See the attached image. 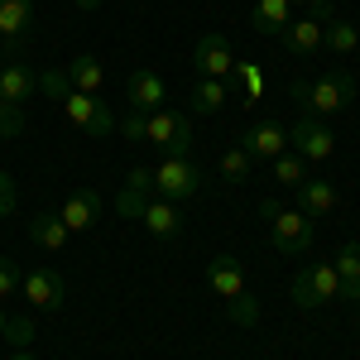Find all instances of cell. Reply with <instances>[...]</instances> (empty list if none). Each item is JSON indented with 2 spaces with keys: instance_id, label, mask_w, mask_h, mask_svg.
<instances>
[{
  "instance_id": "cell-1",
  "label": "cell",
  "mask_w": 360,
  "mask_h": 360,
  "mask_svg": "<svg viewBox=\"0 0 360 360\" xmlns=\"http://www.w3.org/2000/svg\"><path fill=\"white\" fill-rule=\"evenodd\" d=\"M356 96V82L351 72H327L317 82H293V101L303 106L307 115H341Z\"/></svg>"
},
{
  "instance_id": "cell-2",
  "label": "cell",
  "mask_w": 360,
  "mask_h": 360,
  "mask_svg": "<svg viewBox=\"0 0 360 360\" xmlns=\"http://www.w3.org/2000/svg\"><path fill=\"white\" fill-rule=\"evenodd\" d=\"M144 139L159 144L168 159H188V149H193V120L178 111H149L144 115Z\"/></svg>"
},
{
  "instance_id": "cell-3",
  "label": "cell",
  "mask_w": 360,
  "mask_h": 360,
  "mask_svg": "<svg viewBox=\"0 0 360 360\" xmlns=\"http://www.w3.org/2000/svg\"><path fill=\"white\" fill-rule=\"evenodd\" d=\"M63 115L82 130V135H91V139H106L115 130V115H111V106L101 101V96H86V91H68L63 101Z\"/></svg>"
},
{
  "instance_id": "cell-4",
  "label": "cell",
  "mask_w": 360,
  "mask_h": 360,
  "mask_svg": "<svg viewBox=\"0 0 360 360\" xmlns=\"http://www.w3.org/2000/svg\"><path fill=\"white\" fill-rule=\"evenodd\" d=\"M154 193L168 197V202H188V197L202 193V173H197L193 159H164L154 168Z\"/></svg>"
},
{
  "instance_id": "cell-5",
  "label": "cell",
  "mask_w": 360,
  "mask_h": 360,
  "mask_svg": "<svg viewBox=\"0 0 360 360\" xmlns=\"http://www.w3.org/2000/svg\"><path fill=\"white\" fill-rule=\"evenodd\" d=\"M269 240H274L278 255H307L312 245V221H307L298 207H278L269 217Z\"/></svg>"
},
{
  "instance_id": "cell-6",
  "label": "cell",
  "mask_w": 360,
  "mask_h": 360,
  "mask_svg": "<svg viewBox=\"0 0 360 360\" xmlns=\"http://www.w3.org/2000/svg\"><path fill=\"white\" fill-rule=\"evenodd\" d=\"M288 149H293L298 159H307V164H322V159H332L336 135L317 120V115H303V120L288 130Z\"/></svg>"
},
{
  "instance_id": "cell-7",
  "label": "cell",
  "mask_w": 360,
  "mask_h": 360,
  "mask_svg": "<svg viewBox=\"0 0 360 360\" xmlns=\"http://www.w3.org/2000/svg\"><path fill=\"white\" fill-rule=\"evenodd\" d=\"M193 68H202V77H217L226 82L236 72V53H231V39L226 34H202L193 44Z\"/></svg>"
},
{
  "instance_id": "cell-8",
  "label": "cell",
  "mask_w": 360,
  "mask_h": 360,
  "mask_svg": "<svg viewBox=\"0 0 360 360\" xmlns=\"http://www.w3.org/2000/svg\"><path fill=\"white\" fill-rule=\"evenodd\" d=\"M240 149H245L250 159L274 164L278 154H288V130H283V125H274V120H255L245 135H240Z\"/></svg>"
},
{
  "instance_id": "cell-9",
  "label": "cell",
  "mask_w": 360,
  "mask_h": 360,
  "mask_svg": "<svg viewBox=\"0 0 360 360\" xmlns=\"http://www.w3.org/2000/svg\"><path fill=\"white\" fill-rule=\"evenodd\" d=\"M39 91V72L25 63H5L0 68V106H29Z\"/></svg>"
},
{
  "instance_id": "cell-10",
  "label": "cell",
  "mask_w": 360,
  "mask_h": 360,
  "mask_svg": "<svg viewBox=\"0 0 360 360\" xmlns=\"http://www.w3.org/2000/svg\"><path fill=\"white\" fill-rule=\"evenodd\" d=\"M293 207L303 212L307 221L332 217V212H336V188L327 183V178H307V183H298V188H293Z\"/></svg>"
},
{
  "instance_id": "cell-11",
  "label": "cell",
  "mask_w": 360,
  "mask_h": 360,
  "mask_svg": "<svg viewBox=\"0 0 360 360\" xmlns=\"http://www.w3.org/2000/svg\"><path fill=\"white\" fill-rule=\"evenodd\" d=\"M20 288H25L29 303L44 307V312H58L63 298H68V288H63V278H58L53 269H34V274H25V278H20Z\"/></svg>"
},
{
  "instance_id": "cell-12",
  "label": "cell",
  "mask_w": 360,
  "mask_h": 360,
  "mask_svg": "<svg viewBox=\"0 0 360 360\" xmlns=\"http://www.w3.org/2000/svg\"><path fill=\"white\" fill-rule=\"evenodd\" d=\"M58 217H63V226H68V231H91V226L101 221V197L91 193V188H82V193L63 197Z\"/></svg>"
},
{
  "instance_id": "cell-13",
  "label": "cell",
  "mask_w": 360,
  "mask_h": 360,
  "mask_svg": "<svg viewBox=\"0 0 360 360\" xmlns=\"http://www.w3.org/2000/svg\"><path fill=\"white\" fill-rule=\"evenodd\" d=\"M125 96H130V111H154V106H164V77L159 72H149V68H139V72H130V86H125Z\"/></svg>"
},
{
  "instance_id": "cell-14",
  "label": "cell",
  "mask_w": 360,
  "mask_h": 360,
  "mask_svg": "<svg viewBox=\"0 0 360 360\" xmlns=\"http://www.w3.org/2000/svg\"><path fill=\"white\" fill-rule=\"evenodd\" d=\"M139 221L149 226V236L173 240V236L183 231V212H178V202H168V197H149V207L139 212Z\"/></svg>"
},
{
  "instance_id": "cell-15",
  "label": "cell",
  "mask_w": 360,
  "mask_h": 360,
  "mask_svg": "<svg viewBox=\"0 0 360 360\" xmlns=\"http://www.w3.org/2000/svg\"><path fill=\"white\" fill-rule=\"evenodd\" d=\"M207 283L221 293L226 303L240 298V293H245V269H240V259H236V255H217V259L207 264Z\"/></svg>"
},
{
  "instance_id": "cell-16",
  "label": "cell",
  "mask_w": 360,
  "mask_h": 360,
  "mask_svg": "<svg viewBox=\"0 0 360 360\" xmlns=\"http://www.w3.org/2000/svg\"><path fill=\"white\" fill-rule=\"evenodd\" d=\"M34 29V0H0V39H10V49H20Z\"/></svg>"
},
{
  "instance_id": "cell-17",
  "label": "cell",
  "mask_w": 360,
  "mask_h": 360,
  "mask_svg": "<svg viewBox=\"0 0 360 360\" xmlns=\"http://www.w3.org/2000/svg\"><path fill=\"white\" fill-rule=\"evenodd\" d=\"M322 34H327V25H317V20L307 15V20H293L278 39H283V49H288L293 58H307V53H317V49H322Z\"/></svg>"
},
{
  "instance_id": "cell-18",
  "label": "cell",
  "mask_w": 360,
  "mask_h": 360,
  "mask_svg": "<svg viewBox=\"0 0 360 360\" xmlns=\"http://www.w3.org/2000/svg\"><path fill=\"white\" fill-rule=\"evenodd\" d=\"M68 236H72V231L63 226L58 212H39V217L29 221V240H34L39 250H53V255H58V250L68 245Z\"/></svg>"
},
{
  "instance_id": "cell-19",
  "label": "cell",
  "mask_w": 360,
  "mask_h": 360,
  "mask_svg": "<svg viewBox=\"0 0 360 360\" xmlns=\"http://www.w3.org/2000/svg\"><path fill=\"white\" fill-rule=\"evenodd\" d=\"M332 264H336V274H341V298L360 303V240H346Z\"/></svg>"
},
{
  "instance_id": "cell-20",
  "label": "cell",
  "mask_w": 360,
  "mask_h": 360,
  "mask_svg": "<svg viewBox=\"0 0 360 360\" xmlns=\"http://www.w3.org/2000/svg\"><path fill=\"white\" fill-rule=\"evenodd\" d=\"M250 25L259 29V34H283V29L293 25V5L288 0H259L250 10Z\"/></svg>"
},
{
  "instance_id": "cell-21",
  "label": "cell",
  "mask_w": 360,
  "mask_h": 360,
  "mask_svg": "<svg viewBox=\"0 0 360 360\" xmlns=\"http://www.w3.org/2000/svg\"><path fill=\"white\" fill-rule=\"evenodd\" d=\"M63 72H68V82H72V91H86V96H96V91H101V82H106V72H101V63H96L91 53L72 58V63H68Z\"/></svg>"
},
{
  "instance_id": "cell-22",
  "label": "cell",
  "mask_w": 360,
  "mask_h": 360,
  "mask_svg": "<svg viewBox=\"0 0 360 360\" xmlns=\"http://www.w3.org/2000/svg\"><path fill=\"white\" fill-rule=\"evenodd\" d=\"M231 101V82H217V77H202L193 91V111L197 115H217Z\"/></svg>"
},
{
  "instance_id": "cell-23",
  "label": "cell",
  "mask_w": 360,
  "mask_h": 360,
  "mask_svg": "<svg viewBox=\"0 0 360 360\" xmlns=\"http://www.w3.org/2000/svg\"><path fill=\"white\" fill-rule=\"evenodd\" d=\"M303 274H307V283H312V293L322 298V307L341 298V274H336V264H307Z\"/></svg>"
},
{
  "instance_id": "cell-24",
  "label": "cell",
  "mask_w": 360,
  "mask_h": 360,
  "mask_svg": "<svg viewBox=\"0 0 360 360\" xmlns=\"http://www.w3.org/2000/svg\"><path fill=\"white\" fill-rule=\"evenodd\" d=\"M322 44H327L332 53H356L360 29L351 25V20H332V25H327V34H322Z\"/></svg>"
},
{
  "instance_id": "cell-25",
  "label": "cell",
  "mask_w": 360,
  "mask_h": 360,
  "mask_svg": "<svg viewBox=\"0 0 360 360\" xmlns=\"http://www.w3.org/2000/svg\"><path fill=\"white\" fill-rule=\"evenodd\" d=\"M274 183H283V188L307 183V159H298V154H278L274 159Z\"/></svg>"
},
{
  "instance_id": "cell-26",
  "label": "cell",
  "mask_w": 360,
  "mask_h": 360,
  "mask_svg": "<svg viewBox=\"0 0 360 360\" xmlns=\"http://www.w3.org/2000/svg\"><path fill=\"white\" fill-rule=\"evenodd\" d=\"M250 164H255V159H250V154L240 149V144H236V149H226V154H221V173L231 178V183H240V178H250Z\"/></svg>"
},
{
  "instance_id": "cell-27",
  "label": "cell",
  "mask_w": 360,
  "mask_h": 360,
  "mask_svg": "<svg viewBox=\"0 0 360 360\" xmlns=\"http://www.w3.org/2000/svg\"><path fill=\"white\" fill-rule=\"evenodd\" d=\"M0 341H10L15 351H29V341H34V322L29 317H15V322H5V336Z\"/></svg>"
},
{
  "instance_id": "cell-28",
  "label": "cell",
  "mask_w": 360,
  "mask_h": 360,
  "mask_svg": "<svg viewBox=\"0 0 360 360\" xmlns=\"http://www.w3.org/2000/svg\"><path fill=\"white\" fill-rule=\"evenodd\" d=\"M39 91H49L53 101H63V96L72 91V82H68V72H63V68H53V72H44V77H39Z\"/></svg>"
},
{
  "instance_id": "cell-29",
  "label": "cell",
  "mask_w": 360,
  "mask_h": 360,
  "mask_svg": "<svg viewBox=\"0 0 360 360\" xmlns=\"http://www.w3.org/2000/svg\"><path fill=\"white\" fill-rule=\"evenodd\" d=\"M144 207H149V193H135V188H125V193L115 197V212L120 217H139Z\"/></svg>"
},
{
  "instance_id": "cell-30",
  "label": "cell",
  "mask_w": 360,
  "mask_h": 360,
  "mask_svg": "<svg viewBox=\"0 0 360 360\" xmlns=\"http://www.w3.org/2000/svg\"><path fill=\"white\" fill-rule=\"evenodd\" d=\"M20 130H25V111H20V106H0V135L15 139Z\"/></svg>"
},
{
  "instance_id": "cell-31",
  "label": "cell",
  "mask_w": 360,
  "mask_h": 360,
  "mask_svg": "<svg viewBox=\"0 0 360 360\" xmlns=\"http://www.w3.org/2000/svg\"><path fill=\"white\" fill-rule=\"evenodd\" d=\"M231 317H236L240 327H255V322H259V307H255L245 293H240V298H231Z\"/></svg>"
},
{
  "instance_id": "cell-32",
  "label": "cell",
  "mask_w": 360,
  "mask_h": 360,
  "mask_svg": "<svg viewBox=\"0 0 360 360\" xmlns=\"http://www.w3.org/2000/svg\"><path fill=\"white\" fill-rule=\"evenodd\" d=\"M293 303H298V307H322V298L312 293L307 274H293Z\"/></svg>"
},
{
  "instance_id": "cell-33",
  "label": "cell",
  "mask_w": 360,
  "mask_h": 360,
  "mask_svg": "<svg viewBox=\"0 0 360 360\" xmlns=\"http://www.w3.org/2000/svg\"><path fill=\"white\" fill-rule=\"evenodd\" d=\"M20 288V269H15V259H0V298H10Z\"/></svg>"
},
{
  "instance_id": "cell-34",
  "label": "cell",
  "mask_w": 360,
  "mask_h": 360,
  "mask_svg": "<svg viewBox=\"0 0 360 360\" xmlns=\"http://www.w3.org/2000/svg\"><path fill=\"white\" fill-rule=\"evenodd\" d=\"M125 188H135V193H154V168H130Z\"/></svg>"
},
{
  "instance_id": "cell-35",
  "label": "cell",
  "mask_w": 360,
  "mask_h": 360,
  "mask_svg": "<svg viewBox=\"0 0 360 360\" xmlns=\"http://www.w3.org/2000/svg\"><path fill=\"white\" fill-rule=\"evenodd\" d=\"M10 212H15V178L0 173V217H10Z\"/></svg>"
},
{
  "instance_id": "cell-36",
  "label": "cell",
  "mask_w": 360,
  "mask_h": 360,
  "mask_svg": "<svg viewBox=\"0 0 360 360\" xmlns=\"http://www.w3.org/2000/svg\"><path fill=\"white\" fill-rule=\"evenodd\" d=\"M120 135H125V139H144V111L125 115V120H120Z\"/></svg>"
},
{
  "instance_id": "cell-37",
  "label": "cell",
  "mask_w": 360,
  "mask_h": 360,
  "mask_svg": "<svg viewBox=\"0 0 360 360\" xmlns=\"http://www.w3.org/2000/svg\"><path fill=\"white\" fill-rule=\"evenodd\" d=\"M236 72H240V77H245L250 96H255V91H259V86H264V77H259V68H255V63H236Z\"/></svg>"
},
{
  "instance_id": "cell-38",
  "label": "cell",
  "mask_w": 360,
  "mask_h": 360,
  "mask_svg": "<svg viewBox=\"0 0 360 360\" xmlns=\"http://www.w3.org/2000/svg\"><path fill=\"white\" fill-rule=\"evenodd\" d=\"M312 20H317V25H332V20H336L332 5H327V0H312Z\"/></svg>"
},
{
  "instance_id": "cell-39",
  "label": "cell",
  "mask_w": 360,
  "mask_h": 360,
  "mask_svg": "<svg viewBox=\"0 0 360 360\" xmlns=\"http://www.w3.org/2000/svg\"><path fill=\"white\" fill-rule=\"evenodd\" d=\"M5 322H10V317H5V307H0V336H5Z\"/></svg>"
},
{
  "instance_id": "cell-40",
  "label": "cell",
  "mask_w": 360,
  "mask_h": 360,
  "mask_svg": "<svg viewBox=\"0 0 360 360\" xmlns=\"http://www.w3.org/2000/svg\"><path fill=\"white\" fill-rule=\"evenodd\" d=\"M77 5H82V10H96V0H77Z\"/></svg>"
},
{
  "instance_id": "cell-41",
  "label": "cell",
  "mask_w": 360,
  "mask_h": 360,
  "mask_svg": "<svg viewBox=\"0 0 360 360\" xmlns=\"http://www.w3.org/2000/svg\"><path fill=\"white\" fill-rule=\"evenodd\" d=\"M15 360H39V356H29V351H20V356H15Z\"/></svg>"
},
{
  "instance_id": "cell-42",
  "label": "cell",
  "mask_w": 360,
  "mask_h": 360,
  "mask_svg": "<svg viewBox=\"0 0 360 360\" xmlns=\"http://www.w3.org/2000/svg\"><path fill=\"white\" fill-rule=\"evenodd\" d=\"M288 5H312V0H288Z\"/></svg>"
}]
</instances>
